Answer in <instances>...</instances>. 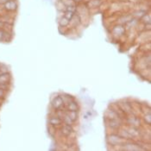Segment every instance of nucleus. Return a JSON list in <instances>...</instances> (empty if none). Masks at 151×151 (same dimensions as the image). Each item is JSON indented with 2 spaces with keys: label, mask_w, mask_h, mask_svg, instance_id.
Here are the masks:
<instances>
[{
  "label": "nucleus",
  "mask_w": 151,
  "mask_h": 151,
  "mask_svg": "<svg viewBox=\"0 0 151 151\" xmlns=\"http://www.w3.org/2000/svg\"><path fill=\"white\" fill-rule=\"evenodd\" d=\"M68 109L69 111H77L78 110V105L75 102H70L68 104Z\"/></svg>",
  "instance_id": "nucleus-6"
},
{
  "label": "nucleus",
  "mask_w": 151,
  "mask_h": 151,
  "mask_svg": "<svg viewBox=\"0 0 151 151\" xmlns=\"http://www.w3.org/2000/svg\"><path fill=\"white\" fill-rule=\"evenodd\" d=\"M4 94V89H1L0 88V98H2Z\"/></svg>",
  "instance_id": "nucleus-11"
},
{
  "label": "nucleus",
  "mask_w": 151,
  "mask_h": 151,
  "mask_svg": "<svg viewBox=\"0 0 151 151\" xmlns=\"http://www.w3.org/2000/svg\"><path fill=\"white\" fill-rule=\"evenodd\" d=\"M64 17L70 21V20H71V19H73V12H69V11H67V12H65Z\"/></svg>",
  "instance_id": "nucleus-8"
},
{
  "label": "nucleus",
  "mask_w": 151,
  "mask_h": 151,
  "mask_svg": "<svg viewBox=\"0 0 151 151\" xmlns=\"http://www.w3.org/2000/svg\"><path fill=\"white\" fill-rule=\"evenodd\" d=\"M3 26H4V23H3V22H1V21H0V29H1Z\"/></svg>",
  "instance_id": "nucleus-12"
},
{
  "label": "nucleus",
  "mask_w": 151,
  "mask_h": 151,
  "mask_svg": "<svg viewBox=\"0 0 151 151\" xmlns=\"http://www.w3.org/2000/svg\"><path fill=\"white\" fill-rule=\"evenodd\" d=\"M68 23H69V20H68V19H67L65 17H63L60 20V26L65 27V26H67Z\"/></svg>",
  "instance_id": "nucleus-7"
},
{
  "label": "nucleus",
  "mask_w": 151,
  "mask_h": 151,
  "mask_svg": "<svg viewBox=\"0 0 151 151\" xmlns=\"http://www.w3.org/2000/svg\"><path fill=\"white\" fill-rule=\"evenodd\" d=\"M52 104H53V106H54L55 108H56V109H59L60 107H61L62 105H64V102H63V99H61L60 97H57V98H55V99L53 100Z\"/></svg>",
  "instance_id": "nucleus-2"
},
{
  "label": "nucleus",
  "mask_w": 151,
  "mask_h": 151,
  "mask_svg": "<svg viewBox=\"0 0 151 151\" xmlns=\"http://www.w3.org/2000/svg\"><path fill=\"white\" fill-rule=\"evenodd\" d=\"M69 117L72 119L73 122H74L76 120V118L78 117V114H77V111H70V112L68 114Z\"/></svg>",
  "instance_id": "nucleus-4"
},
{
  "label": "nucleus",
  "mask_w": 151,
  "mask_h": 151,
  "mask_svg": "<svg viewBox=\"0 0 151 151\" xmlns=\"http://www.w3.org/2000/svg\"><path fill=\"white\" fill-rule=\"evenodd\" d=\"M50 123L53 125H59V124H61V120L59 117H52L50 119Z\"/></svg>",
  "instance_id": "nucleus-5"
},
{
  "label": "nucleus",
  "mask_w": 151,
  "mask_h": 151,
  "mask_svg": "<svg viewBox=\"0 0 151 151\" xmlns=\"http://www.w3.org/2000/svg\"><path fill=\"white\" fill-rule=\"evenodd\" d=\"M64 121L67 123V124H71L72 123H73V121H72V119L70 118L69 116L67 114L66 116H65V118H64Z\"/></svg>",
  "instance_id": "nucleus-9"
},
{
  "label": "nucleus",
  "mask_w": 151,
  "mask_h": 151,
  "mask_svg": "<svg viewBox=\"0 0 151 151\" xmlns=\"http://www.w3.org/2000/svg\"><path fill=\"white\" fill-rule=\"evenodd\" d=\"M61 131H62V134L64 136H68L73 131V128H72L71 124H67V125L63 126V128L61 129Z\"/></svg>",
  "instance_id": "nucleus-3"
},
{
  "label": "nucleus",
  "mask_w": 151,
  "mask_h": 151,
  "mask_svg": "<svg viewBox=\"0 0 151 151\" xmlns=\"http://www.w3.org/2000/svg\"><path fill=\"white\" fill-rule=\"evenodd\" d=\"M3 5H4V9L7 12H14L17 8V4L14 0H8Z\"/></svg>",
  "instance_id": "nucleus-1"
},
{
  "label": "nucleus",
  "mask_w": 151,
  "mask_h": 151,
  "mask_svg": "<svg viewBox=\"0 0 151 151\" xmlns=\"http://www.w3.org/2000/svg\"><path fill=\"white\" fill-rule=\"evenodd\" d=\"M4 37V31L2 30V29H0V41L3 40Z\"/></svg>",
  "instance_id": "nucleus-10"
}]
</instances>
